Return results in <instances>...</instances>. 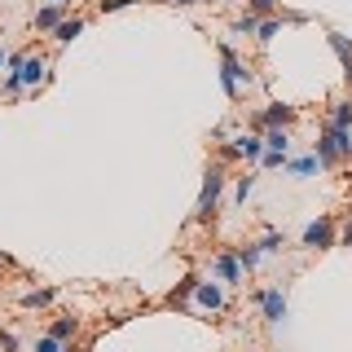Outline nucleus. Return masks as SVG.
<instances>
[{"instance_id": "nucleus-5", "label": "nucleus", "mask_w": 352, "mask_h": 352, "mask_svg": "<svg viewBox=\"0 0 352 352\" xmlns=\"http://www.w3.org/2000/svg\"><path fill=\"white\" fill-rule=\"evenodd\" d=\"M304 247H308V251H326V247H335V220H330V216L313 220V225L304 229Z\"/></svg>"}, {"instance_id": "nucleus-28", "label": "nucleus", "mask_w": 352, "mask_h": 352, "mask_svg": "<svg viewBox=\"0 0 352 352\" xmlns=\"http://www.w3.org/2000/svg\"><path fill=\"white\" fill-rule=\"evenodd\" d=\"M128 5H137V0H102V14H115V9H128Z\"/></svg>"}, {"instance_id": "nucleus-3", "label": "nucleus", "mask_w": 352, "mask_h": 352, "mask_svg": "<svg viewBox=\"0 0 352 352\" xmlns=\"http://www.w3.org/2000/svg\"><path fill=\"white\" fill-rule=\"evenodd\" d=\"M220 88H225V97L229 102H238V93H242V80L247 84H256V75H251V66H242L238 62V53H234V44H220Z\"/></svg>"}, {"instance_id": "nucleus-17", "label": "nucleus", "mask_w": 352, "mask_h": 352, "mask_svg": "<svg viewBox=\"0 0 352 352\" xmlns=\"http://www.w3.org/2000/svg\"><path fill=\"white\" fill-rule=\"evenodd\" d=\"M238 251V264H242V273H251L256 264L264 260V251H260V242H242V247H234Z\"/></svg>"}, {"instance_id": "nucleus-14", "label": "nucleus", "mask_w": 352, "mask_h": 352, "mask_svg": "<svg viewBox=\"0 0 352 352\" xmlns=\"http://www.w3.org/2000/svg\"><path fill=\"white\" fill-rule=\"evenodd\" d=\"M53 300H58V291L44 286V291H27V295H22V308H27V313H40V308H49Z\"/></svg>"}, {"instance_id": "nucleus-23", "label": "nucleus", "mask_w": 352, "mask_h": 352, "mask_svg": "<svg viewBox=\"0 0 352 352\" xmlns=\"http://www.w3.org/2000/svg\"><path fill=\"white\" fill-rule=\"evenodd\" d=\"M278 31H282V22H278V18H264V22H260V31H256V40H260V44H269L273 36H278Z\"/></svg>"}, {"instance_id": "nucleus-11", "label": "nucleus", "mask_w": 352, "mask_h": 352, "mask_svg": "<svg viewBox=\"0 0 352 352\" xmlns=\"http://www.w3.org/2000/svg\"><path fill=\"white\" fill-rule=\"evenodd\" d=\"M66 22V5H44L36 14V31H58Z\"/></svg>"}, {"instance_id": "nucleus-22", "label": "nucleus", "mask_w": 352, "mask_h": 352, "mask_svg": "<svg viewBox=\"0 0 352 352\" xmlns=\"http://www.w3.org/2000/svg\"><path fill=\"white\" fill-rule=\"evenodd\" d=\"M282 247H286V238L278 234V229H269V234L260 238V251H264V256H273V251H282Z\"/></svg>"}, {"instance_id": "nucleus-24", "label": "nucleus", "mask_w": 352, "mask_h": 352, "mask_svg": "<svg viewBox=\"0 0 352 352\" xmlns=\"http://www.w3.org/2000/svg\"><path fill=\"white\" fill-rule=\"evenodd\" d=\"M36 352H71V348H66L62 339H53V335H40L36 339Z\"/></svg>"}, {"instance_id": "nucleus-12", "label": "nucleus", "mask_w": 352, "mask_h": 352, "mask_svg": "<svg viewBox=\"0 0 352 352\" xmlns=\"http://www.w3.org/2000/svg\"><path fill=\"white\" fill-rule=\"evenodd\" d=\"M326 40H330V49L339 53V62H344V75H348V84H352V40L339 36V31H326Z\"/></svg>"}, {"instance_id": "nucleus-20", "label": "nucleus", "mask_w": 352, "mask_h": 352, "mask_svg": "<svg viewBox=\"0 0 352 352\" xmlns=\"http://www.w3.org/2000/svg\"><path fill=\"white\" fill-rule=\"evenodd\" d=\"M260 22H264V18H256V14L247 9V14H242V18L234 22V31H238V36H256V31H260Z\"/></svg>"}, {"instance_id": "nucleus-30", "label": "nucleus", "mask_w": 352, "mask_h": 352, "mask_svg": "<svg viewBox=\"0 0 352 352\" xmlns=\"http://www.w3.org/2000/svg\"><path fill=\"white\" fill-rule=\"evenodd\" d=\"M344 247H352V220L344 225Z\"/></svg>"}, {"instance_id": "nucleus-34", "label": "nucleus", "mask_w": 352, "mask_h": 352, "mask_svg": "<svg viewBox=\"0 0 352 352\" xmlns=\"http://www.w3.org/2000/svg\"><path fill=\"white\" fill-rule=\"evenodd\" d=\"M0 260H5V256H0Z\"/></svg>"}, {"instance_id": "nucleus-27", "label": "nucleus", "mask_w": 352, "mask_h": 352, "mask_svg": "<svg viewBox=\"0 0 352 352\" xmlns=\"http://www.w3.org/2000/svg\"><path fill=\"white\" fill-rule=\"evenodd\" d=\"M251 190H256V176H242V181H238V203H247Z\"/></svg>"}, {"instance_id": "nucleus-32", "label": "nucleus", "mask_w": 352, "mask_h": 352, "mask_svg": "<svg viewBox=\"0 0 352 352\" xmlns=\"http://www.w3.org/2000/svg\"><path fill=\"white\" fill-rule=\"evenodd\" d=\"M172 5H198V0H172Z\"/></svg>"}, {"instance_id": "nucleus-19", "label": "nucleus", "mask_w": 352, "mask_h": 352, "mask_svg": "<svg viewBox=\"0 0 352 352\" xmlns=\"http://www.w3.org/2000/svg\"><path fill=\"white\" fill-rule=\"evenodd\" d=\"M286 168H291V176H313L322 163H317V154H308V159H295V163H286Z\"/></svg>"}, {"instance_id": "nucleus-31", "label": "nucleus", "mask_w": 352, "mask_h": 352, "mask_svg": "<svg viewBox=\"0 0 352 352\" xmlns=\"http://www.w3.org/2000/svg\"><path fill=\"white\" fill-rule=\"evenodd\" d=\"M0 66H9V53L5 49H0Z\"/></svg>"}, {"instance_id": "nucleus-16", "label": "nucleus", "mask_w": 352, "mask_h": 352, "mask_svg": "<svg viewBox=\"0 0 352 352\" xmlns=\"http://www.w3.org/2000/svg\"><path fill=\"white\" fill-rule=\"evenodd\" d=\"M49 335H53V339H62V344H71V339L80 335V317H58V322L49 326Z\"/></svg>"}, {"instance_id": "nucleus-6", "label": "nucleus", "mask_w": 352, "mask_h": 352, "mask_svg": "<svg viewBox=\"0 0 352 352\" xmlns=\"http://www.w3.org/2000/svg\"><path fill=\"white\" fill-rule=\"evenodd\" d=\"M260 317L269 326H278L282 317H286V295H282V286H264L260 291Z\"/></svg>"}, {"instance_id": "nucleus-7", "label": "nucleus", "mask_w": 352, "mask_h": 352, "mask_svg": "<svg viewBox=\"0 0 352 352\" xmlns=\"http://www.w3.org/2000/svg\"><path fill=\"white\" fill-rule=\"evenodd\" d=\"M295 115H300L295 106H286V102H269V110H260V115H256V128H260V132H264V128H286Z\"/></svg>"}, {"instance_id": "nucleus-25", "label": "nucleus", "mask_w": 352, "mask_h": 352, "mask_svg": "<svg viewBox=\"0 0 352 352\" xmlns=\"http://www.w3.org/2000/svg\"><path fill=\"white\" fill-rule=\"evenodd\" d=\"M251 14H256V18H273V14H278V0H251Z\"/></svg>"}, {"instance_id": "nucleus-29", "label": "nucleus", "mask_w": 352, "mask_h": 352, "mask_svg": "<svg viewBox=\"0 0 352 352\" xmlns=\"http://www.w3.org/2000/svg\"><path fill=\"white\" fill-rule=\"evenodd\" d=\"M260 163H264V168H282L286 154H269V150H264V159H260Z\"/></svg>"}, {"instance_id": "nucleus-1", "label": "nucleus", "mask_w": 352, "mask_h": 352, "mask_svg": "<svg viewBox=\"0 0 352 352\" xmlns=\"http://www.w3.org/2000/svg\"><path fill=\"white\" fill-rule=\"evenodd\" d=\"M9 71H18L22 93H36L49 84V58H40V53H9Z\"/></svg>"}, {"instance_id": "nucleus-26", "label": "nucleus", "mask_w": 352, "mask_h": 352, "mask_svg": "<svg viewBox=\"0 0 352 352\" xmlns=\"http://www.w3.org/2000/svg\"><path fill=\"white\" fill-rule=\"evenodd\" d=\"M0 352H18V335H14V330H0Z\"/></svg>"}, {"instance_id": "nucleus-2", "label": "nucleus", "mask_w": 352, "mask_h": 352, "mask_svg": "<svg viewBox=\"0 0 352 352\" xmlns=\"http://www.w3.org/2000/svg\"><path fill=\"white\" fill-rule=\"evenodd\" d=\"M220 194H225V163L207 168V176H203V190H198V203H194V220H198V225H212Z\"/></svg>"}, {"instance_id": "nucleus-10", "label": "nucleus", "mask_w": 352, "mask_h": 352, "mask_svg": "<svg viewBox=\"0 0 352 352\" xmlns=\"http://www.w3.org/2000/svg\"><path fill=\"white\" fill-rule=\"evenodd\" d=\"M326 137L330 141H335V150H339V159H352V128H339V124H330V119H326Z\"/></svg>"}, {"instance_id": "nucleus-18", "label": "nucleus", "mask_w": 352, "mask_h": 352, "mask_svg": "<svg viewBox=\"0 0 352 352\" xmlns=\"http://www.w3.org/2000/svg\"><path fill=\"white\" fill-rule=\"evenodd\" d=\"M80 31H84V18H66L62 27L53 31V40H58V44H71L75 36H80Z\"/></svg>"}, {"instance_id": "nucleus-8", "label": "nucleus", "mask_w": 352, "mask_h": 352, "mask_svg": "<svg viewBox=\"0 0 352 352\" xmlns=\"http://www.w3.org/2000/svg\"><path fill=\"white\" fill-rule=\"evenodd\" d=\"M212 273L225 286H238L242 282V264H238V251H220V256L212 260Z\"/></svg>"}, {"instance_id": "nucleus-15", "label": "nucleus", "mask_w": 352, "mask_h": 352, "mask_svg": "<svg viewBox=\"0 0 352 352\" xmlns=\"http://www.w3.org/2000/svg\"><path fill=\"white\" fill-rule=\"evenodd\" d=\"M313 154H317V163H322V168H335V163H339V150H335V141H330L326 132L313 141Z\"/></svg>"}, {"instance_id": "nucleus-13", "label": "nucleus", "mask_w": 352, "mask_h": 352, "mask_svg": "<svg viewBox=\"0 0 352 352\" xmlns=\"http://www.w3.org/2000/svg\"><path fill=\"white\" fill-rule=\"evenodd\" d=\"M264 150L269 154H291V132L286 128H264Z\"/></svg>"}, {"instance_id": "nucleus-4", "label": "nucleus", "mask_w": 352, "mask_h": 352, "mask_svg": "<svg viewBox=\"0 0 352 352\" xmlns=\"http://www.w3.org/2000/svg\"><path fill=\"white\" fill-rule=\"evenodd\" d=\"M225 159H251V163H260L264 159V137H260V132H242V137H234L225 146Z\"/></svg>"}, {"instance_id": "nucleus-9", "label": "nucleus", "mask_w": 352, "mask_h": 352, "mask_svg": "<svg viewBox=\"0 0 352 352\" xmlns=\"http://www.w3.org/2000/svg\"><path fill=\"white\" fill-rule=\"evenodd\" d=\"M194 300H198L203 313H220V308H225V291H220V282H203V278H198Z\"/></svg>"}, {"instance_id": "nucleus-21", "label": "nucleus", "mask_w": 352, "mask_h": 352, "mask_svg": "<svg viewBox=\"0 0 352 352\" xmlns=\"http://www.w3.org/2000/svg\"><path fill=\"white\" fill-rule=\"evenodd\" d=\"M330 124L352 128V102H335V110H330Z\"/></svg>"}, {"instance_id": "nucleus-33", "label": "nucleus", "mask_w": 352, "mask_h": 352, "mask_svg": "<svg viewBox=\"0 0 352 352\" xmlns=\"http://www.w3.org/2000/svg\"><path fill=\"white\" fill-rule=\"evenodd\" d=\"M53 5H71V0H53Z\"/></svg>"}]
</instances>
